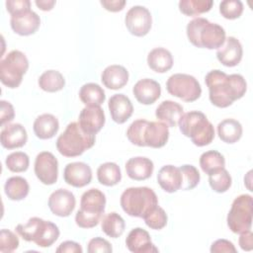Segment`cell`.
Returning a JSON list of instances; mask_svg holds the SVG:
<instances>
[{
	"label": "cell",
	"mask_w": 253,
	"mask_h": 253,
	"mask_svg": "<svg viewBox=\"0 0 253 253\" xmlns=\"http://www.w3.org/2000/svg\"><path fill=\"white\" fill-rule=\"evenodd\" d=\"M205 82L210 91V101L218 108H226L240 98L247 90V83L240 74L227 75L218 69L210 71Z\"/></svg>",
	"instance_id": "obj_1"
},
{
	"label": "cell",
	"mask_w": 253,
	"mask_h": 253,
	"mask_svg": "<svg viewBox=\"0 0 253 253\" xmlns=\"http://www.w3.org/2000/svg\"><path fill=\"white\" fill-rule=\"evenodd\" d=\"M127 139L137 146L160 148L169 138L168 126L162 122H148L143 119L130 124L126 130Z\"/></svg>",
	"instance_id": "obj_2"
},
{
	"label": "cell",
	"mask_w": 253,
	"mask_h": 253,
	"mask_svg": "<svg viewBox=\"0 0 253 253\" xmlns=\"http://www.w3.org/2000/svg\"><path fill=\"white\" fill-rule=\"evenodd\" d=\"M187 37L195 46L208 49L219 48L226 39L225 31L221 26L202 17L188 23Z\"/></svg>",
	"instance_id": "obj_3"
},
{
	"label": "cell",
	"mask_w": 253,
	"mask_h": 253,
	"mask_svg": "<svg viewBox=\"0 0 253 253\" xmlns=\"http://www.w3.org/2000/svg\"><path fill=\"white\" fill-rule=\"evenodd\" d=\"M180 131L197 146L210 144L214 138V128L206 115L199 111L183 114L179 123Z\"/></svg>",
	"instance_id": "obj_4"
},
{
	"label": "cell",
	"mask_w": 253,
	"mask_h": 253,
	"mask_svg": "<svg viewBox=\"0 0 253 253\" xmlns=\"http://www.w3.org/2000/svg\"><path fill=\"white\" fill-rule=\"evenodd\" d=\"M95 134L85 132L78 122H72L67 125L65 130L57 137L56 148L65 157H75L91 148L95 143Z\"/></svg>",
	"instance_id": "obj_5"
},
{
	"label": "cell",
	"mask_w": 253,
	"mask_h": 253,
	"mask_svg": "<svg viewBox=\"0 0 253 253\" xmlns=\"http://www.w3.org/2000/svg\"><path fill=\"white\" fill-rule=\"evenodd\" d=\"M120 202L126 213L141 218L158 206L155 192L148 187H130L126 189L121 196Z\"/></svg>",
	"instance_id": "obj_6"
},
{
	"label": "cell",
	"mask_w": 253,
	"mask_h": 253,
	"mask_svg": "<svg viewBox=\"0 0 253 253\" xmlns=\"http://www.w3.org/2000/svg\"><path fill=\"white\" fill-rule=\"evenodd\" d=\"M16 231L24 240L33 241L42 248L51 246L59 237V229L55 223L37 216L18 224Z\"/></svg>",
	"instance_id": "obj_7"
},
{
	"label": "cell",
	"mask_w": 253,
	"mask_h": 253,
	"mask_svg": "<svg viewBox=\"0 0 253 253\" xmlns=\"http://www.w3.org/2000/svg\"><path fill=\"white\" fill-rule=\"evenodd\" d=\"M28 68L29 60L25 53L17 49L12 50L0 61V80L8 88H17Z\"/></svg>",
	"instance_id": "obj_8"
},
{
	"label": "cell",
	"mask_w": 253,
	"mask_h": 253,
	"mask_svg": "<svg viewBox=\"0 0 253 253\" xmlns=\"http://www.w3.org/2000/svg\"><path fill=\"white\" fill-rule=\"evenodd\" d=\"M252 197L247 194L236 197L227 214V226L232 232L239 234L249 230L252 225Z\"/></svg>",
	"instance_id": "obj_9"
},
{
	"label": "cell",
	"mask_w": 253,
	"mask_h": 253,
	"mask_svg": "<svg viewBox=\"0 0 253 253\" xmlns=\"http://www.w3.org/2000/svg\"><path fill=\"white\" fill-rule=\"evenodd\" d=\"M166 89L169 94L185 102H194L202 94L199 81L194 76L184 73L171 75L166 82Z\"/></svg>",
	"instance_id": "obj_10"
},
{
	"label": "cell",
	"mask_w": 253,
	"mask_h": 253,
	"mask_svg": "<svg viewBox=\"0 0 253 253\" xmlns=\"http://www.w3.org/2000/svg\"><path fill=\"white\" fill-rule=\"evenodd\" d=\"M125 24L128 32L135 37H143L151 29L152 17L144 6H132L126 14Z\"/></svg>",
	"instance_id": "obj_11"
},
{
	"label": "cell",
	"mask_w": 253,
	"mask_h": 253,
	"mask_svg": "<svg viewBox=\"0 0 253 253\" xmlns=\"http://www.w3.org/2000/svg\"><path fill=\"white\" fill-rule=\"evenodd\" d=\"M37 178L44 185H52L58 177V161L48 151L40 152L35 160L34 166Z\"/></svg>",
	"instance_id": "obj_12"
},
{
	"label": "cell",
	"mask_w": 253,
	"mask_h": 253,
	"mask_svg": "<svg viewBox=\"0 0 253 253\" xmlns=\"http://www.w3.org/2000/svg\"><path fill=\"white\" fill-rule=\"evenodd\" d=\"M106 206V196L99 189L92 188L83 193L80 200V209L84 214L96 218H102Z\"/></svg>",
	"instance_id": "obj_13"
},
{
	"label": "cell",
	"mask_w": 253,
	"mask_h": 253,
	"mask_svg": "<svg viewBox=\"0 0 253 253\" xmlns=\"http://www.w3.org/2000/svg\"><path fill=\"white\" fill-rule=\"evenodd\" d=\"M76 200L70 191L66 189H57L51 193L48 198V208L50 211L57 216L65 217L70 215L75 208Z\"/></svg>",
	"instance_id": "obj_14"
},
{
	"label": "cell",
	"mask_w": 253,
	"mask_h": 253,
	"mask_svg": "<svg viewBox=\"0 0 253 253\" xmlns=\"http://www.w3.org/2000/svg\"><path fill=\"white\" fill-rule=\"evenodd\" d=\"M105 114L101 106H86L79 114L78 123L81 128L90 134L99 132L105 125Z\"/></svg>",
	"instance_id": "obj_15"
},
{
	"label": "cell",
	"mask_w": 253,
	"mask_h": 253,
	"mask_svg": "<svg viewBox=\"0 0 253 253\" xmlns=\"http://www.w3.org/2000/svg\"><path fill=\"white\" fill-rule=\"evenodd\" d=\"M12 30L20 36H30L35 34L41 25L40 16L30 10L11 16L10 20Z\"/></svg>",
	"instance_id": "obj_16"
},
{
	"label": "cell",
	"mask_w": 253,
	"mask_h": 253,
	"mask_svg": "<svg viewBox=\"0 0 253 253\" xmlns=\"http://www.w3.org/2000/svg\"><path fill=\"white\" fill-rule=\"evenodd\" d=\"M64 181L75 188H82L92 180V170L84 162L68 163L63 171Z\"/></svg>",
	"instance_id": "obj_17"
},
{
	"label": "cell",
	"mask_w": 253,
	"mask_h": 253,
	"mask_svg": "<svg viewBox=\"0 0 253 253\" xmlns=\"http://www.w3.org/2000/svg\"><path fill=\"white\" fill-rule=\"evenodd\" d=\"M242 54V45L234 37L226 38L223 44L216 51L218 61L227 67L236 66L241 61Z\"/></svg>",
	"instance_id": "obj_18"
},
{
	"label": "cell",
	"mask_w": 253,
	"mask_h": 253,
	"mask_svg": "<svg viewBox=\"0 0 253 253\" xmlns=\"http://www.w3.org/2000/svg\"><path fill=\"white\" fill-rule=\"evenodd\" d=\"M126 245L133 253L158 252V249L151 242L149 233L141 227H136L129 231L126 238Z\"/></svg>",
	"instance_id": "obj_19"
},
{
	"label": "cell",
	"mask_w": 253,
	"mask_h": 253,
	"mask_svg": "<svg viewBox=\"0 0 253 253\" xmlns=\"http://www.w3.org/2000/svg\"><path fill=\"white\" fill-rule=\"evenodd\" d=\"M132 93L137 102L143 105H150L160 97L161 87L157 81L150 78H144L134 84Z\"/></svg>",
	"instance_id": "obj_20"
},
{
	"label": "cell",
	"mask_w": 253,
	"mask_h": 253,
	"mask_svg": "<svg viewBox=\"0 0 253 253\" xmlns=\"http://www.w3.org/2000/svg\"><path fill=\"white\" fill-rule=\"evenodd\" d=\"M108 107L113 121L117 124L126 123L133 112V106L129 98L124 94L113 95L109 99Z\"/></svg>",
	"instance_id": "obj_21"
},
{
	"label": "cell",
	"mask_w": 253,
	"mask_h": 253,
	"mask_svg": "<svg viewBox=\"0 0 253 253\" xmlns=\"http://www.w3.org/2000/svg\"><path fill=\"white\" fill-rule=\"evenodd\" d=\"M0 140L4 148H19L26 144L28 140V133L21 124H11L7 125L2 129Z\"/></svg>",
	"instance_id": "obj_22"
},
{
	"label": "cell",
	"mask_w": 253,
	"mask_h": 253,
	"mask_svg": "<svg viewBox=\"0 0 253 253\" xmlns=\"http://www.w3.org/2000/svg\"><path fill=\"white\" fill-rule=\"evenodd\" d=\"M153 162L143 156H136L129 158L126 163V171L127 176L135 181H142L148 179L153 173Z\"/></svg>",
	"instance_id": "obj_23"
},
{
	"label": "cell",
	"mask_w": 253,
	"mask_h": 253,
	"mask_svg": "<svg viewBox=\"0 0 253 253\" xmlns=\"http://www.w3.org/2000/svg\"><path fill=\"white\" fill-rule=\"evenodd\" d=\"M157 182L159 186L167 193H174L182 187V173L179 167L174 165L163 166L157 174Z\"/></svg>",
	"instance_id": "obj_24"
},
{
	"label": "cell",
	"mask_w": 253,
	"mask_h": 253,
	"mask_svg": "<svg viewBox=\"0 0 253 253\" xmlns=\"http://www.w3.org/2000/svg\"><path fill=\"white\" fill-rule=\"evenodd\" d=\"M183 114V107L179 103L170 100H166L160 103L155 111V116L157 120L164 123L170 127H174L178 125Z\"/></svg>",
	"instance_id": "obj_25"
},
{
	"label": "cell",
	"mask_w": 253,
	"mask_h": 253,
	"mask_svg": "<svg viewBox=\"0 0 253 253\" xmlns=\"http://www.w3.org/2000/svg\"><path fill=\"white\" fill-rule=\"evenodd\" d=\"M101 80L105 87L111 90H118L123 88L127 83L128 72L122 65H109L102 72Z\"/></svg>",
	"instance_id": "obj_26"
},
{
	"label": "cell",
	"mask_w": 253,
	"mask_h": 253,
	"mask_svg": "<svg viewBox=\"0 0 253 253\" xmlns=\"http://www.w3.org/2000/svg\"><path fill=\"white\" fill-rule=\"evenodd\" d=\"M34 132L41 139H49L55 135L59 128L58 120L51 114H42L34 122Z\"/></svg>",
	"instance_id": "obj_27"
},
{
	"label": "cell",
	"mask_w": 253,
	"mask_h": 253,
	"mask_svg": "<svg viewBox=\"0 0 253 253\" xmlns=\"http://www.w3.org/2000/svg\"><path fill=\"white\" fill-rule=\"evenodd\" d=\"M148 66L157 73H164L173 66V56L171 52L163 47L153 48L147 55Z\"/></svg>",
	"instance_id": "obj_28"
},
{
	"label": "cell",
	"mask_w": 253,
	"mask_h": 253,
	"mask_svg": "<svg viewBox=\"0 0 253 253\" xmlns=\"http://www.w3.org/2000/svg\"><path fill=\"white\" fill-rule=\"evenodd\" d=\"M242 126L234 119H225L217 125V134L226 143H234L242 136Z\"/></svg>",
	"instance_id": "obj_29"
},
{
	"label": "cell",
	"mask_w": 253,
	"mask_h": 253,
	"mask_svg": "<svg viewBox=\"0 0 253 253\" xmlns=\"http://www.w3.org/2000/svg\"><path fill=\"white\" fill-rule=\"evenodd\" d=\"M79 98L86 106H101L105 99V91L96 83H86L79 91Z\"/></svg>",
	"instance_id": "obj_30"
},
{
	"label": "cell",
	"mask_w": 253,
	"mask_h": 253,
	"mask_svg": "<svg viewBox=\"0 0 253 253\" xmlns=\"http://www.w3.org/2000/svg\"><path fill=\"white\" fill-rule=\"evenodd\" d=\"M4 191L10 200L21 201L28 196L30 187L25 178L21 176H14L6 181L4 185Z\"/></svg>",
	"instance_id": "obj_31"
},
{
	"label": "cell",
	"mask_w": 253,
	"mask_h": 253,
	"mask_svg": "<svg viewBox=\"0 0 253 253\" xmlns=\"http://www.w3.org/2000/svg\"><path fill=\"white\" fill-rule=\"evenodd\" d=\"M126 223L124 218L117 212L112 211L105 214L101 220L103 232L112 238L120 237L125 231Z\"/></svg>",
	"instance_id": "obj_32"
},
{
	"label": "cell",
	"mask_w": 253,
	"mask_h": 253,
	"mask_svg": "<svg viewBox=\"0 0 253 253\" xmlns=\"http://www.w3.org/2000/svg\"><path fill=\"white\" fill-rule=\"evenodd\" d=\"M97 179L104 186L112 187L117 185L122 180V172L119 165L115 162L101 164L97 169Z\"/></svg>",
	"instance_id": "obj_33"
},
{
	"label": "cell",
	"mask_w": 253,
	"mask_h": 253,
	"mask_svg": "<svg viewBox=\"0 0 253 253\" xmlns=\"http://www.w3.org/2000/svg\"><path fill=\"white\" fill-rule=\"evenodd\" d=\"M200 166L206 174L211 175L219 169L224 168L225 159L220 152L216 150H209L201 155Z\"/></svg>",
	"instance_id": "obj_34"
},
{
	"label": "cell",
	"mask_w": 253,
	"mask_h": 253,
	"mask_svg": "<svg viewBox=\"0 0 253 253\" xmlns=\"http://www.w3.org/2000/svg\"><path fill=\"white\" fill-rule=\"evenodd\" d=\"M39 86L41 89L46 92H57L61 90L65 85V79L63 75L57 70H46L39 78Z\"/></svg>",
	"instance_id": "obj_35"
},
{
	"label": "cell",
	"mask_w": 253,
	"mask_h": 253,
	"mask_svg": "<svg viewBox=\"0 0 253 253\" xmlns=\"http://www.w3.org/2000/svg\"><path fill=\"white\" fill-rule=\"evenodd\" d=\"M212 4V0H181L179 10L187 16H197L210 11Z\"/></svg>",
	"instance_id": "obj_36"
},
{
	"label": "cell",
	"mask_w": 253,
	"mask_h": 253,
	"mask_svg": "<svg viewBox=\"0 0 253 253\" xmlns=\"http://www.w3.org/2000/svg\"><path fill=\"white\" fill-rule=\"evenodd\" d=\"M209 183L211 188L216 193L226 192L232 183L230 174L225 168L219 169L218 171L209 175Z\"/></svg>",
	"instance_id": "obj_37"
},
{
	"label": "cell",
	"mask_w": 253,
	"mask_h": 253,
	"mask_svg": "<svg viewBox=\"0 0 253 253\" xmlns=\"http://www.w3.org/2000/svg\"><path fill=\"white\" fill-rule=\"evenodd\" d=\"M5 164L6 167L12 172H25L29 168L30 158L27 153L22 151H16L12 152L6 157Z\"/></svg>",
	"instance_id": "obj_38"
},
{
	"label": "cell",
	"mask_w": 253,
	"mask_h": 253,
	"mask_svg": "<svg viewBox=\"0 0 253 253\" xmlns=\"http://www.w3.org/2000/svg\"><path fill=\"white\" fill-rule=\"evenodd\" d=\"M143 219L148 227H150L151 229L159 230L166 226L168 217L165 211L161 207L156 206L143 217Z\"/></svg>",
	"instance_id": "obj_39"
},
{
	"label": "cell",
	"mask_w": 253,
	"mask_h": 253,
	"mask_svg": "<svg viewBox=\"0 0 253 253\" xmlns=\"http://www.w3.org/2000/svg\"><path fill=\"white\" fill-rule=\"evenodd\" d=\"M179 168L181 170L182 178H183L181 189L184 191L194 189L200 183V179H201L198 169L195 166L190 164L182 165Z\"/></svg>",
	"instance_id": "obj_40"
},
{
	"label": "cell",
	"mask_w": 253,
	"mask_h": 253,
	"mask_svg": "<svg viewBox=\"0 0 253 253\" xmlns=\"http://www.w3.org/2000/svg\"><path fill=\"white\" fill-rule=\"evenodd\" d=\"M219 12L225 19H237L243 12V3L240 0H223L219 3Z\"/></svg>",
	"instance_id": "obj_41"
},
{
	"label": "cell",
	"mask_w": 253,
	"mask_h": 253,
	"mask_svg": "<svg viewBox=\"0 0 253 253\" xmlns=\"http://www.w3.org/2000/svg\"><path fill=\"white\" fill-rule=\"evenodd\" d=\"M19 247L18 236L8 229H1L0 232V252L9 253Z\"/></svg>",
	"instance_id": "obj_42"
},
{
	"label": "cell",
	"mask_w": 253,
	"mask_h": 253,
	"mask_svg": "<svg viewBox=\"0 0 253 253\" xmlns=\"http://www.w3.org/2000/svg\"><path fill=\"white\" fill-rule=\"evenodd\" d=\"M87 250L89 253H96V252L110 253L113 251V248L111 243L108 240L102 237H95L89 241Z\"/></svg>",
	"instance_id": "obj_43"
},
{
	"label": "cell",
	"mask_w": 253,
	"mask_h": 253,
	"mask_svg": "<svg viewBox=\"0 0 253 253\" xmlns=\"http://www.w3.org/2000/svg\"><path fill=\"white\" fill-rule=\"evenodd\" d=\"M5 5L11 16L30 10L31 8V2L29 0H8Z\"/></svg>",
	"instance_id": "obj_44"
},
{
	"label": "cell",
	"mask_w": 253,
	"mask_h": 253,
	"mask_svg": "<svg viewBox=\"0 0 253 253\" xmlns=\"http://www.w3.org/2000/svg\"><path fill=\"white\" fill-rule=\"evenodd\" d=\"M211 253H221V252H226V253L233 252V253H235L236 248L234 247L233 243L230 242L229 240L217 239L211 244Z\"/></svg>",
	"instance_id": "obj_45"
},
{
	"label": "cell",
	"mask_w": 253,
	"mask_h": 253,
	"mask_svg": "<svg viewBox=\"0 0 253 253\" xmlns=\"http://www.w3.org/2000/svg\"><path fill=\"white\" fill-rule=\"evenodd\" d=\"M1 126H3L5 124L10 123L13 121L15 117V111L12 104L8 101L1 100Z\"/></svg>",
	"instance_id": "obj_46"
},
{
	"label": "cell",
	"mask_w": 253,
	"mask_h": 253,
	"mask_svg": "<svg viewBox=\"0 0 253 253\" xmlns=\"http://www.w3.org/2000/svg\"><path fill=\"white\" fill-rule=\"evenodd\" d=\"M57 253H82L83 249L80 246L79 243L71 240H67L64 242H61L59 246L56 248Z\"/></svg>",
	"instance_id": "obj_47"
},
{
	"label": "cell",
	"mask_w": 253,
	"mask_h": 253,
	"mask_svg": "<svg viewBox=\"0 0 253 253\" xmlns=\"http://www.w3.org/2000/svg\"><path fill=\"white\" fill-rule=\"evenodd\" d=\"M238 242L242 250L251 251L253 248V233L251 232V230L249 229L240 233Z\"/></svg>",
	"instance_id": "obj_48"
},
{
	"label": "cell",
	"mask_w": 253,
	"mask_h": 253,
	"mask_svg": "<svg viewBox=\"0 0 253 253\" xmlns=\"http://www.w3.org/2000/svg\"><path fill=\"white\" fill-rule=\"evenodd\" d=\"M100 3L106 10L111 12L122 11L126 5L125 0H102Z\"/></svg>",
	"instance_id": "obj_49"
},
{
	"label": "cell",
	"mask_w": 253,
	"mask_h": 253,
	"mask_svg": "<svg viewBox=\"0 0 253 253\" xmlns=\"http://www.w3.org/2000/svg\"><path fill=\"white\" fill-rule=\"evenodd\" d=\"M35 3L39 7V9L42 11H49L55 5L54 0H37Z\"/></svg>",
	"instance_id": "obj_50"
}]
</instances>
